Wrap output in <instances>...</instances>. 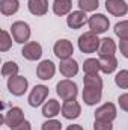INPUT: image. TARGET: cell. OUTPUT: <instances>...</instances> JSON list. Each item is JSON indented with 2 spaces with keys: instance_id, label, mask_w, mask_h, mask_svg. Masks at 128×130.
I'll list each match as a JSON object with an SVG mask.
<instances>
[{
  "instance_id": "6da1fadb",
  "label": "cell",
  "mask_w": 128,
  "mask_h": 130,
  "mask_svg": "<svg viewBox=\"0 0 128 130\" xmlns=\"http://www.w3.org/2000/svg\"><path fill=\"white\" fill-rule=\"evenodd\" d=\"M101 39L98 38V35L94 32H84L83 35H80L78 38V48L81 53H95L99 48Z\"/></svg>"
},
{
  "instance_id": "7a4b0ae2",
  "label": "cell",
  "mask_w": 128,
  "mask_h": 130,
  "mask_svg": "<svg viewBox=\"0 0 128 130\" xmlns=\"http://www.w3.org/2000/svg\"><path fill=\"white\" fill-rule=\"evenodd\" d=\"M56 92H57V95L62 98L63 101L75 100L77 95H78V88H77L75 82H72L69 79H65V80H60L56 85Z\"/></svg>"
},
{
  "instance_id": "3957f363",
  "label": "cell",
  "mask_w": 128,
  "mask_h": 130,
  "mask_svg": "<svg viewBox=\"0 0 128 130\" xmlns=\"http://www.w3.org/2000/svg\"><path fill=\"white\" fill-rule=\"evenodd\" d=\"M11 35L14 38L15 42L18 44H27L29 38H30V26L26 21H15L11 26Z\"/></svg>"
},
{
  "instance_id": "277c9868",
  "label": "cell",
  "mask_w": 128,
  "mask_h": 130,
  "mask_svg": "<svg viewBox=\"0 0 128 130\" xmlns=\"http://www.w3.org/2000/svg\"><path fill=\"white\" fill-rule=\"evenodd\" d=\"M9 92L15 97H21L26 94L27 88H29V82L24 76H14V77H9L8 79V83H6Z\"/></svg>"
},
{
  "instance_id": "5b68a950",
  "label": "cell",
  "mask_w": 128,
  "mask_h": 130,
  "mask_svg": "<svg viewBox=\"0 0 128 130\" xmlns=\"http://www.w3.org/2000/svg\"><path fill=\"white\" fill-rule=\"evenodd\" d=\"M88 24H89L91 32L96 33V35L105 33L109 30V27H110V21H109V18L104 14H94L92 17H89Z\"/></svg>"
},
{
  "instance_id": "8992f818",
  "label": "cell",
  "mask_w": 128,
  "mask_h": 130,
  "mask_svg": "<svg viewBox=\"0 0 128 130\" xmlns=\"http://www.w3.org/2000/svg\"><path fill=\"white\" fill-rule=\"evenodd\" d=\"M48 92H50V89L45 85H36L29 94V100H27L29 104L32 107H39L45 101V98L48 97Z\"/></svg>"
},
{
  "instance_id": "52a82bcc",
  "label": "cell",
  "mask_w": 128,
  "mask_h": 130,
  "mask_svg": "<svg viewBox=\"0 0 128 130\" xmlns=\"http://www.w3.org/2000/svg\"><path fill=\"white\" fill-rule=\"evenodd\" d=\"M53 52H54V55H56L60 61H65V59H69V58L72 56V53H74V45H72V42L68 41V39H59V41H56V44H54V47H53Z\"/></svg>"
},
{
  "instance_id": "ba28073f",
  "label": "cell",
  "mask_w": 128,
  "mask_h": 130,
  "mask_svg": "<svg viewBox=\"0 0 128 130\" xmlns=\"http://www.w3.org/2000/svg\"><path fill=\"white\" fill-rule=\"evenodd\" d=\"M21 55L27 61H39L42 56V45L36 41H30L24 44V47L21 48Z\"/></svg>"
},
{
  "instance_id": "9c48e42d",
  "label": "cell",
  "mask_w": 128,
  "mask_h": 130,
  "mask_svg": "<svg viewBox=\"0 0 128 130\" xmlns=\"http://www.w3.org/2000/svg\"><path fill=\"white\" fill-rule=\"evenodd\" d=\"M2 121L6 124V126H9L11 129L12 127H15V126H18V124H21L23 121H24V112L20 109V107H11L5 115H3V118H2Z\"/></svg>"
},
{
  "instance_id": "30bf717a",
  "label": "cell",
  "mask_w": 128,
  "mask_h": 130,
  "mask_svg": "<svg viewBox=\"0 0 128 130\" xmlns=\"http://www.w3.org/2000/svg\"><path fill=\"white\" fill-rule=\"evenodd\" d=\"M54 73H56V65L53 64V61H50V59L41 61L38 68H36V76L41 80H51L54 77Z\"/></svg>"
},
{
  "instance_id": "8fae6325",
  "label": "cell",
  "mask_w": 128,
  "mask_h": 130,
  "mask_svg": "<svg viewBox=\"0 0 128 130\" xmlns=\"http://www.w3.org/2000/svg\"><path fill=\"white\" fill-rule=\"evenodd\" d=\"M88 20H89V18H88V15H86L84 11H72V12L66 17V24H68L69 29L77 30V29L83 27V26L88 23Z\"/></svg>"
},
{
  "instance_id": "7c38bea8",
  "label": "cell",
  "mask_w": 128,
  "mask_h": 130,
  "mask_svg": "<svg viewBox=\"0 0 128 130\" xmlns=\"http://www.w3.org/2000/svg\"><path fill=\"white\" fill-rule=\"evenodd\" d=\"M105 9L115 17H124L128 12V3L125 0H105Z\"/></svg>"
},
{
  "instance_id": "4fadbf2b",
  "label": "cell",
  "mask_w": 128,
  "mask_h": 130,
  "mask_svg": "<svg viewBox=\"0 0 128 130\" xmlns=\"http://www.w3.org/2000/svg\"><path fill=\"white\" fill-rule=\"evenodd\" d=\"M118 115L116 106L113 103H104L95 110V120H104V121H113Z\"/></svg>"
},
{
  "instance_id": "5bb4252c",
  "label": "cell",
  "mask_w": 128,
  "mask_h": 130,
  "mask_svg": "<svg viewBox=\"0 0 128 130\" xmlns=\"http://www.w3.org/2000/svg\"><path fill=\"white\" fill-rule=\"evenodd\" d=\"M81 113V106L77 100H68L62 104V115L66 120H75Z\"/></svg>"
},
{
  "instance_id": "9a60e30c",
  "label": "cell",
  "mask_w": 128,
  "mask_h": 130,
  "mask_svg": "<svg viewBox=\"0 0 128 130\" xmlns=\"http://www.w3.org/2000/svg\"><path fill=\"white\" fill-rule=\"evenodd\" d=\"M102 97V88H96V86H84L83 89V101L88 106H94L96 104Z\"/></svg>"
},
{
  "instance_id": "2e32d148",
  "label": "cell",
  "mask_w": 128,
  "mask_h": 130,
  "mask_svg": "<svg viewBox=\"0 0 128 130\" xmlns=\"http://www.w3.org/2000/svg\"><path fill=\"white\" fill-rule=\"evenodd\" d=\"M59 71H60V74H62L63 77L71 79V77H74V76L78 73V64H77V61H74L72 58L65 59V61H60Z\"/></svg>"
},
{
  "instance_id": "e0dca14e",
  "label": "cell",
  "mask_w": 128,
  "mask_h": 130,
  "mask_svg": "<svg viewBox=\"0 0 128 130\" xmlns=\"http://www.w3.org/2000/svg\"><path fill=\"white\" fill-rule=\"evenodd\" d=\"M29 12L36 17H42L48 12V0H27Z\"/></svg>"
},
{
  "instance_id": "ac0fdd59",
  "label": "cell",
  "mask_w": 128,
  "mask_h": 130,
  "mask_svg": "<svg viewBox=\"0 0 128 130\" xmlns=\"http://www.w3.org/2000/svg\"><path fill=\"white\" fill-rule=\"evenodd\" d=\"M60 110H62L60 103H59L56 98H50V100L45 101L44 106H42V115H44L45 118H54L56 115H59Z\"/></svg>"
},
{
  "instance_id": "d6986e66",
  "label": "cell",
  "mask_w": 128,
  "mask_h": 130,
  "mask_svg": "<svg viewBox=\"0 0 128 130\" xmlns=\"http://www.w3.org/2000/svg\"><path fill=\"white\" fill-rule=\"evenodd\" d=\"M72 9V2L71 0H54L53 2V12L57 17L69 15Z\"/></svg>"
},
{
  "instance_id": "ffe728a7",
  "label": "cell",
  "mask_w": 128,
  "mask_h": 130,
  "mask_svg": "<svg viewBox=\"0 0 128 130\" xmlns=\"http://www.w3.org/2000/svg\"><path fill=\"white\" fill-rule=\"evenodd\" d=\"M99 68L104 74H112L118 68V59L115 56H99Z\"/></svg>"
},
{
  "instance_id": "44dd1931",
  "label": "cell",
  "mask_w": 128,
  "mask_h": 130,
  "mask_svg": "<svg viewBox=\"0 0 128 130\" xmlns=\"http://www.w3.org/2000/svg\"><path fill=\"white\" fill-rule=\"evenodd\" d=\"M20 9V0H0V12L3 15H14Z\"/></svg>"
},
{
  "instance_id": "7402d4cb",
  "label": "cell",
  "mask_w": 128,
  "mask_h": 130,
  "mask_svg": "<svg viewBox=\"0 0 128 130\" xmlns=\"http://www.w3.org/2000/svg\"><path fill=\"white\" fill-rule=\"evenodd\" d=\"M98 52H99V56H115V52H116L115 41L112 38H102Z\"/></svg>"
},
{
  "instance_id": "603a6c76",
  "label": "cell",
  "mask_w": 128,
  "mask_h": 130,
  "mask_svg": "<svg viewBox=\"0 0 128 130\" xmlns=\"http://www.w3.org/2000/svg\"><path fill=\"white\" fill-rule=\"evenodd\" d=\"M83 71H84V74H91V76L98 74L101 71V68H99V59H94V58L86 59L84 64H83Z\"/></svg>"
},
{
  "instance_id": "cb8c5ba5",
  "label": "cell",
  "mask_w": 128,
  "mask_h": 130,
  "mask_svg": "<svg viewBox=\"0 0 128 130\" xmlns=\"http://www.w3.org/2000/svg\"><path fill=\"white\" fill-rule=\"evenodd\" d=\"M18 71H20V67L15 64V62H12V61H8V62H5L3 67H2V76L3 77H14V76H18Z\"/></svg>"
},
{
  "instance_id": "d4e9b609",
  "label": "cell",
  "mask_w": 128,
  "mask_h": 130,
  "mask_svg": "<svg viewBox=\"0 0 128 130\" xmlns=\"http://www.w3.org/2000/svg\"><path fill=\"white\" fill-rule=\"evenodd\" d=\"M113 32H115V35H116L119 39H128V20H124V21L116 23Z\"/></svg>"
},
{
  "instance_id": "484cf974",
  "label": "cell",
  "mask_w": 128,
  "mask_h": 130,
  "mask_svg": "<svg viewBox=\"0 0 128 130\" xmlns=\"http://www.w3.org/2000/svg\"><path fill=\"white\" fill-rule=\"evenodd\" d=\"M78 8L80 11H84V12H94L99 8V2L98 0H78Z\"/></svg>"
},
{
  "instance_id": "4316f807",
  "label": "cell",
  "mask_w": 128,
  "mask_h": 130,
  "mask_svg": "<svg viewBox=\"0 0 128 130\" xmlns=\"http://www.w3.org/2000/svg\"><path fill=\"white\" fill-rule=\"evenodd\" d=\"M115 83L122 89H128V70L118 71V74L115 76Z\"/></svg>"
},
{
  "instance_id": "83f0119b",
  "label": "cell",
  "mask_w": 128,
  "mask_h": 130,
  "mask_svg": "<svg viewBox=\"0 0 128 130\" xmlns=\"http://www.w3.org/2000/svg\"><path fill=\"white\" fill-rule=\"evenodd\" d=\"M83 83H84V86H96V88H102V79H101L98 74H94V76L86 74V76L83 77Z\"/></svg>"
},
{
  "instance_id": "f1b7e54d",
  "label": "cell",
  "mask_w": 128,
  "mask_h": 130,
  "mask_svg": "<svg viewBox=\"0 0 128 130\" xmlns=\"http://www.w3.org/2000/svg\"><path fill=\"white\" fill-rule=\"evenodd\" d=\"M12 47V38L8 30H2V39H0V52H8Z\"/></svg>"
},
{
  "instance_id": "f546056e",
  "label": "cell",
  "mask_w": 128,
  "mask_h": 130,
  "mask_svg": "<svg viewBox=\"0 0 128 130\" xmlns=\"http://www.w3.org/2000/svg\"><path fill=\"white\" fill-rule=\"evenodd\" d=\"M42 130H62V123H60L59 120L48 118V120L42 124Z\"/></svg>"
},
{
  "instance_id": "4dcf8cb0",
  "label": "cell",
  "mask_w": 128,
  "mask_h": 130,
  "mask_svg": "<svg viewBox=\"0 0 128 130\" xmlns=\"http://www.w3.org/2000/svg\"><path fill=\"white\" fill-rule=\"evenodd\" d=\"M94 130H113L112 121H104V120H95Z\"/></svg>"
},
{
  "instance_id": "1f68e13d",
  "label": "cell",
  "mask_w": 128,
  "mask_h": 130,
  "mask_svg": "<svg viewBox=\"0 0 128 130\" xmlns=\"http://www.w3.org/2000/svg\"><path fill=\"white\" fill-rule=\"evenodd\" d=\"M118 104H119V107H121L124 112H128V92L127 94L119 95V98H118Z\"/></svg>"
},
{
  "instance_id": "d6a6232c",
  "label": "cell",
  "mask_w": 128,
  "mask_h": 130,
  "mask_svg": "<svg viewBox=\"0 0 128 130\" xmlns=\"http://www.w3.org/2000/svg\"><path fill=\"white\" fill-rule=\"evenodd\" d=\"M119 50H121L122 56L128 59V39H121L119 41Z\"/></svg>"
},
{
  "instance_id": "836d02e7",
  "label": "cell",
  "mask_w": 128,
  "mask_h": 130,
  "mask_svg": "<svg viewBox=\"0 0 128 130\" xmlns=\"http://www.w3.org/2000/svg\"><path fill=\"white\" fill-rule=\"evenodd\" d=\"M11 130H32V126H30V123H29L27 120H24L21 124H18V126L12 127Z\"/></svg>"
},
{
  "instance_id": "e575fe53",
  "label": "cell",
  "mask_w": 128,
  "mask_h": 130,
  "mask_svg": "<svg viewBox=\"0 0 128 130\" xmlns=\"http://www.w3.org/2000/svg\"><path fill=\"white\" fill-rule=\"evenodd\" d=\"M66 130H84L83 129V126H80V124H71V126H68Z\"/></svg>"
}]
</instances>
